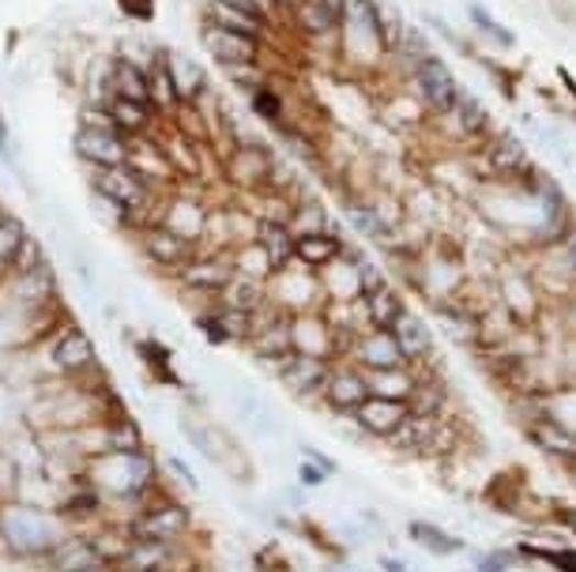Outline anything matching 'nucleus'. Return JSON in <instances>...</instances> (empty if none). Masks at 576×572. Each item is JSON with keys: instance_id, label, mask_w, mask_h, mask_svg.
<instances>
[{"instance_id": "14", "label": "nucleus", "mask_w": 576, "mask_h": 572, "mask_svg": "<svg viewBox=\"0 0 576 572\" xmlns=\"http://www.w3.org/2000/svg\"><path fill=\"white\" fill-rule=\"evenodd\" d=\"M208 208H203L200 197H189V192H174V197L163 200V215L158 223L170 226L174 234L189 237L192 245L208 242Z\"/></svg>"}, {"instance_id": "19", "label": "nucleus", "mask_w": 576, "mask_h": 572, "mask_svg": "<svg viewBox=\"0 0 576 572\" xmlns=\"http://www.w3.org/2000/svg\"><path fill=\"white\" fill-rule=\"evenodd\" d=\"M290 23L306 34L309 42H332L343 31V12H335L328 0H295L290 8Z\"/></svg>"}, {"instance_id": "45", "label": "nucleus", "mask_w": 576, "mask_h": 572, "mask_svg": "<svg viewBox=\"0 0 576 572\" xmlns=\"http://www.w3.org/2000/svg\"><path fill=\"white\" fill-rule=\"evenodd\" d=\"M528 558H543L546 565L557 572H576V550H539V547H520Z\"/></svg>"}, {"instance_id": "5", "label": "nucleus", "mask_w": 576, "mask_h": 572, "mask_svg": "<svg viewBox=\"0 0 576 572\" xmlns=\"http://www.w3.org/2000/svg\"><path fill=\"white\" fill-rule=\"evenodd\" d=\"M234 249H208L197 253L181 271H177V283H181L185 298H200L203 305L219 302V294L234 283Z\"/></svg>"}, {"instance_id": "31", "label": "nucleus", "mask_w": 576, "mask_h": 572, "mask_svg": "<svg viewBox=\"0 0 576 572\" xmlns=\"http://www.w3.org/2000/svg\"><path fill=\"white\" fill-rule=\"evenodd\" d=\"M407 539L414 542V547H422L433 558H456L459 550H464V539L459 535H448L445 527L430 524V520H411L407 524Z\"/></svg>"}, {"instance_id": "11", "label": "nucleus", "mask_w": 576, "mask_h": 572, "mask_svg": "<svg viewBox=\"0 0 576 572\" xmlns=\"http://www.w3.org/2000/svg\"><path fill=\"white\" fill-rule=\"evenodd\" d=\"M200 42H203V49H208L223 68L261 65V57H264V42L250 38V34L223 31V26H215V23H203L200 26Z\"/></svg>"}, {"instance_id": "46", "label": "nucleus", "mask_w": 576, "mask_h": 572, "mask_svg": "<svg viewBox=\"0 0 576 572\" xmlns=\"http://www.w3.org/2000/svg\"><path fill=\"white\" fill-rule=\"evenodd\" d=\"M42 263H49L46 253H42V245L34 242V237H26V242L20 245V253H15V260H12V271H34V268H42Z\"/></svg>"}, {"instance_id": "44", "label": "nucleus", "mask_w": 576, "mask_h": 572, "mask_svg": "<svg viewBox=\"0 0 576 572\" xmlns=\"http://www.w3.org/2000/svg\"><path fill=\"white\" fill-rule=\"evenodd\" d=\"M396 57H403L407 65H411V72H414V68H419L422 60L433 57V46H430V38L419 31V26L407 23V31H403V38H400V53H396Z\"/></svg>"}, {"instance_id": "35", "label": "nucleus", "mask_w": 576, "mask_h": 572, "mask_svg": "<svg viewBox=\"0 0 576 572\" xmlns=\"http://www.w3.org/2000/svg\"><path fill=\"white\" fill-rule=\"evenodd\" d=\"M151 105H155L158 117H174L181 110V94H177V83L170 76V65H166V53L155 57V68H151Z\"/></svg>"}, {"instance_id": "7", "label": "nucleus", "mask_w": 576, "mask_h": 572, "mask_svg": "<svg viewBox=\"0 0 576 572\" xmlns=\"http://www.w3.org/2000/svg\"><path fill=\"white\" fill-rule=\"evenodd\" d=\"M411 83H414V91H419L422 105H427L433 117H448V113L456 110V102H459V91H464V87H459V79L452 76V68L437 57V53L414 68Z\"/></svg>"}, {"instance_id": "33", "label": "nucleus", "mask_w": 576, "mask_h": 572, "mask_svg": "<svg viewBox=\"0 0 576 572\" xmlns=\"http://www.w3.org/2000/svg\"><path fill=\"white\" fill-rule=\"evenodd\" d=\"M448 400V389L441 377L433 373H414V389L407 395V407L411 415H430V418H441V407Z\"/></svg>"}, {"instance_id": "51", "label": "nucleus", "mask_w": 576, "mask_h": 572, "mask_svg": "<svg viewBox=\"0 0 576 572\" xmlns=\"http://www.w3.org/2000/svg\"><path fill=\"white\" fill-rule=\"evenodd\" d=\"M298 474H301V482H309V486H321V482L328 479V474L321 471V468H313V463H301V468H298Z\"/></svg>"}, {"instance_id": "52", "label": "nucleus", "mask_w": 576, "mask_h": 572, "mask_svg": "<svg viewBox=\"0 0 576 572\" xmlns=\"http://www.w3.org/2000/svg\"><path fill=\"white\" fill-rule=\"evenodd\" d=\"M215 4H230V8H245V12H256V15H264L261 8L253 4V0H215ZM264 20H268V15H264Z\"/></svg>"}, {"instance_id": "32", "label": "nucleus", "mask_w": 576, "mask_h": 572, "mask_svg": "<svg viewBox=\"0 0 576 572\" xmlns=\"http://www.w3.org/2000/svg\"><path fill=\"white\" fill-rule=\"evenodd\" d=\"M256 242L264 245V253L276 263V271L295 268V234L287 223H256Z\"/></svg>"}, {"instance_id": "34", "label": "nucleus", "mask_w": 576, "mask_h": 572, "mask_svg": "<svg viewBox=\"0 0 576 572\" xmlns=\"http://www.w3.org/2000/svg\"><path fill=\"white\" fill-rule=\"evenodd\" d=\"M174 542H151V539H132L125 558H121L118 569H166L170 572L174 565Z\"/></svg>"}, {"instance_id": "22", "label": "nucleus", "mask_w": 576, "mask_h": 572, "mask_svg": "<svg viewBox=\"0 0 576 572\" xmlns=\"http://www.w3.org/2000/svg\"><path fill=\"white\" fill-rule=\"evenodd\" d=\"M392 336H396V343H400V350H403L407 366H422V362H430L433 350H437V347H433V332H430L427 316H419V313H411V310H407V313H403V321L392 328Z\"/></svg>"}, {"instance_id": "26", "label": "nucleus", "mask_w": 576, "mask_h": 572, "mask_svg": "<svg viewBox=\"0 0 576 572\" xmlns=\"http://www.w3.org/2000/svg\"><path fill=\"white\" fill-rule=\"evenodd\" d=\"M106 110L113 113V125H118L121 136L136 139V136H151L158 128V113L155 105H144V102H129V99H113Z\"/></svg>"}, {"instance_id": "42", "label": "nucleus", "mask_w": 576, "mask_h": 572, "mask_svg": "<svg viewBox=\"0 0 576 572\" xmlns=\"http://www.w3.org/2000/svg\"><path fill=\"white\" fill-rule=\"evenodd\" d=\"M136 355H140V362L147 366V373L155 377V381H163V384H181L177 381V373L170 369V347H163V343H136Z\"/></svg>"}, {"instance_id": "47", "label": "nucleus", "mask_w": 576, "mask_h": 572, "mask_svg": "<svg viewBox=\"0 0 576 572\" xmlns=\"http://www.w3.org/2000/svg\"><path fill=\"white\" fill-rule=\"evenodd\" d=\"M79 128H102V132H118V125H113V113L106 110V105H91V102H87L84 110H79Z\"/></svg>"}, {"instance_id": "48", "label": "nucleus", "mask_w": 576, "mask_h": 572, "mask_svg": "<svg viewBox=\"0 0 576 572\" xmlns=\"http://www.w3.org/2000/svg\"><path fill=\"white\" fill-rule=\"evenodd\" d=\"M512 565H517V558H512L509 550H490V553H483V558H475L478 572H509Z\"/></svg>"}, {"instance_id": "43", "label": "nucleus", "mask_w": 576, "mask_h": 572, "mask_svg": "<svg viewBox=\"0 0 576 572\" xmlns=\"http://www.w3.org/2000/svg\"><path fill=\"white\" fill-rule=\"evenodd\" d=\"M26 226L20 223L15 215H8V211H0V268H12L15 253H20V245L26 242Z\"/></svg>"}, {"instance_id": "24", "label": "nucleus", "mask_w": 576, "mask_h": 572, "mask_svg": "<svg viewBox=\"0 0 576 572\" xmlns=\"http://www.w3.org/2000/svg\"><path fill=\"white\" fill-rule=\"evenodd\" d=\"M203 23H215V26H223V31L250 34V38L264 42L268 38V23L272 20H264V15H256V12H245V8H230V4H215V0H211Z\"/></svg>"}, {"instance_id": "21", "label": "nucleus", "mask_w": 576, "mask_h": 572, "mask_svg": "<svg viewBox=\"0 0 576 572\" xmlns=\"http://www.w3.org/2000/svg\"><path fill=\"white\" fill-rule=\"evenodd\" d=\"M343 253H347V245H343V237L332 231L324 234H306V237H295V263L306 271H324L332 268L335 260H343Z\"/></svg>"}, {"instance_id": "54", "label": "nucleus", "mask_w": 576, "mask_h": 572, "mask_svg": "<svg viewBox=\"0 0 576 572\" xmlns=\"http://www.w3.org/2000/svg\"><path fill=\"white\" fill-rule=\"evenodd\" d=\"M557 520L569 524V531L576 535V508H557Z\"/></svg>"}, {"instance_id": "18", "label": "nucleus", "mask_w": 576, "mask_h": 572, "mask_svg": "<svg viewBox=\"0 0 576 572\" xmlns=\"http://www.w3.org/2000/svg\"><path fill=\"white\" fill-rule=\"evenodd\" d=\"M407 415H411V407H407V400H388V395H369L366 403H362L358 411H354V422H358L362 429H366L369 437H392L396 429L403 426Z\"/></svg>"}, {"instance_id": "29", "label": "nucleus", "mask_w": 576, "mask_h": 572, "mask_svg": "<svg viewBox=\"0 0 576 572\" xmlns=\"http://www.w3.org/2000/svg\"><path fill=\"white\" fill-rule=\"evenodd\" d=\"M113 99L151 105V68L136 65V60L129 57H118V68H113Z\"/></svg>"}, {"instance_id": "39", "label": "nucleus", "mask_w": 576, "mask_h": 572, "mask_svg": "<svg viewBox=\"0 0 576 572\" xmlns=\"http://www.w3.org/2000/svg\"><path fill=\"white\" fill-rule=\"evenodd\" d=\"M144 448V429L140 422L125 415L118 422H106V452H140Z\"/></svg>"}, {"instance_id": "40", "label": "nucleus", "mask_w": 576, "mask_h": 572, "mask_svg": "<svg viewBox=\"0 0 576 572\" xmlns=\"http://www.w3.org/2000/svg\"><path fill=\"white\" fill-rule=\"evenodd\" d=\"M369 389L374 395H388V400H407L414 389V373L411 366L403 369H380V373H369Z\"/></svg>"}, {"instance_id": "38", "label": "nucleus", "mask_w": 576, "mask_h": 572, "mask_svg": "<svg viewBox=\"0 0 576 572\" xmlns=\"http://www.w3.org/2000/svg\"><path fill=\"white\" fill-rule=\"evenodd\" d=\"M332 218H328L324 204L317 197H298L295 204V215H290V234L295 237H306V234H324L332 231Z\"/></svg>"}, {"instance_id": "20", "label": "nucleus", "mask_w": 576, "mask_h": 572, "mask_svg": "<svg viewBox=\"0 0 576 572\" xmlns=\"http://www.w3.org/2000/svg\"><path fill=\"white\" fill-rule=\"evenodd\" d=\"M354 358L366 373H380V369H403L407 358L396 343L392 332H380V328H369L366 336L354 339Z\"/></svg>"}, {"instance_id": "9", "label": "nucleus", "mask_w": 576, "mask_h": 572, "mask_svg": "<svg viewBox=\"0 0 576 572\" xmlns=\"http://www.w3.org/2000/svg\"><path fill=\"white\" fill-rule=\"evenodd\" d=\"M483 162L490 166V178H498L505 184L524 181V173L535 166V162H531V152H528L524 136H517L512 128H501V132H494V136L486 139Z\"/></svg>"}, {"instance_id": "53", "label": "nucleus", "mask_w": 576, "mask_h": 572, "mask_svg": "<svg viewBox=\"0 0 576 572\" xmlns=\"http://www.w3.org/2000/svg\"><path fill=\"white\" fill-rule=\"evenodd\" d=\"M253 4H256V8H261V12H264V15H268V20H276V15H283V12H279V8H276V0H253Z\"/></svg>"}, {"instance_id": "58", "label": "nucleus", "mask_w": 576, "mask_h": 572, "mask_svg": "<svg viewBox=\"0 0 576 572\" xmlns=\"http://www.w3.org/2000/svg\"><path fill=\"white\" fill-rule=\"evenodd\" d=\"M328 4H332L335 12H343V4H347V0H328Z\"/></svg>"}, {"instance_id": "3", "label": "nucleus", "mask_w": 576, "mask_h": 572, "mask_svg": "<svg viewBox=\"0 0 576 572\" xmlns=\"http://www.w3.org/2000/svg\"><path fill=\"white\" fill-rule=\"evenodd\" d=\"M129 531L132 539H151V542H181L192 531V513L181 505L174 494L163 497L158 490H151L144 497V505L129 516Z\"/></svg>"}, {"instance_id": "57", "label": "nucleus", "mask_w": 576, "mask_h": 572, "mask_svg": "<svg viewBox=\"0 0 576 572\" xmlns=\"http://www.w3.org/2000/svg\"><path fill=\"white\" fill-rule=\"evenodd\" d=\"M113 572H166V569H113Z\"/></svg>"}, {"instance_id": "2", "label": "nucleus", "mask_w": 576, "mask_h": 572, "mask_svg": "<svg viewBox=\"0 0 576 572\" xmlns=\"http://www.w3.org/2000/svg\"><path fill=\"white\" fill-rule=\"evenodd\" d=\"M60 542L57 516L38 508L34 501L15 497L0 505V550L20 561H46V553Z\"/></svg>"}, {"instance_id": "23", "label": "nucleus", "mask_w": 576, "mask_h": 572, "mask_svg": "<svg viewBox=\"0 0 576 572\" xmlns=\"http://www.w3.org/2000/svg\"><path fill=\"white\" fill-rule=\"evenodd\" d=\"M362 305H366L369 328H380V332H392L396 324L403 321V313H407L403 294H400V290H396L392 283H385V287L369 290V294L362 298Z\"/></svg>"}, {"instance_id": "28", "label": "nucleus", "mask_w": 576, "mask_h": 572, "mask_svg": "<svg viewBox=\"0 0 576 572\" xmlns=\"http://www.w3.org/2000/svg\"><path fill=\"white\" fill-rule=\"evenodd\" d=\"M343 218L351 223V231L354 234H362V237H369V242H385L388 245V237H392V226H388V218L380 215V208L374 204H366V200H343Z\"/></svg>"}, {"instance_id": "15", "label": "nucleus", "mask_w": 576, "mask_h": 572, "mask_svg": "<svg viewBox=\"0 0 576 572\" xmlns=\"http://www.w3.org/2000/svg\"><path fill=\"white\" fill-rule=\"evenodd\" d=\"M369 395H374V389H369V377L362 373V369L335 366L332 377H328V384H324V392H321V400H324L328 411H335V415H354Z\"/></svg>"}, {"instance_id": "13", "label": "nucleus", "mask_w": 576, "mask_h": 572, "mask_svg": "<svg viewBox=\"0 0 576 572\" xmlns=\"http://www.w3.org/2000/svg\"><path fill=\"white\" fill-rule=\"evenodd\" d=\"M332 362L328 358H313V355H290L287 362L279 366V384L287 389L290 395H298V400H313V395L324 392L328 377H332Z\"/></svg>"}, {"instance_id": "50", "label": "nucleus", "mask_w": 576, "mask_h": 572, "mask_svg": "<svg viewBox=\"0 0 576 572\" xmlns=\"http://www.w3.org/2000/svg\"><path fill=\"white\" fill-rule=\"evenodd\" d=\"M170 471H174V479H181L185 490H200V479L189 471V463H185L181 456H170Z\"/></svg>"}, {"instance_id": "36", "label": "nucleus", "mask_w": 576, "mask_h": 572, "mask_svg": "<svg viewBox=\"0 0 576 572\" xmlns=\"http://www.w3.org/2000/svg\"><path fill=\"white\" fill-rule=\"evenodd\" d=\"M166 65H170V76L177 83V94H181L185 105H192L197 99L208 94V83H203V72L197 65H192L189 57H181V53H166Z\"/></svg>"}, {"instance_id": "10", "label": "nucleus", "mask_w": 576, "mask_h": 572, "mask_svg": "<svg viewBox=\"0 0 576 572\" xmlns=\"http://www.w3.org/2000/svg\"><path fill=\"white\" fill-rule=\"evenodd\" d=\"M140 249H144V257L155 263L158 271H170V276H177V271L200 253L189 237L174 234L170 226H163V223H151L140 231Z\"/></svg>"}, {"instance_id": "49", "label": "nucleus", "mask_w": 576, "mask_h": 572, "mask_svg": "<svg viewBox=\"0 0 576 572\" xmlns=\"http://www.w3.org/2000/svg\"><path fill=\"white\" fill-rule=\"evenodd\" d=\"M298 448H301V456L313 463V468H321L328 474V479H332V474H340V463H335L332 456H324L321 448H313V445H298Z\"/></svg>"}, {"instance_id": "8", "label": "nucleus", "mask_w": 576, "mask_h": 572, "mask_svg": "<svg viewBox=\"0 0 576 572\" xmlns=\"http://www.w3.org/2000/svg\"><path fill=\"white\" fill-rule=\"evenodd\" d=\"M276 162L279 158L268 152L264 144H237L234 152L223 155V173L226 181H234L242 192H264L272 184V173H276Z\"/></svg>"}, {"instance_id": "6", "label": "nucleus", "mask_w": 576, "mask_h": 572, "mask_svg": "<svg viewBox=\"0 0 576 572\" xmlns=\"http://www.w3.org/2000/svg\"><path fill=\"white\" fill-rule=\"evenodd\" d=\"M46 350H49V366L57 369L60 377H68V381H84V377H99L102 373L91 336L73 328V324L60 328L57 336H49Z\"/></svg>"}, {"instance_id": "27", "label": "nucleus", "mask_w": 576, "mask_h": 572, "mask_svg": "<svg viewBox=\"0 0 576 572\" xmlns=\"http://www.w3.org/2000/svg\"><path fill=\"white\" fill-rule=\"evenodd\" d=\"M528 437H531V441H535L539 448H543V452L557 456V460L576 463V434H569V429H565L554 415L531 422V426H528Z\"/></svg>"}, {"instance_id": "56", "label": "nucleus", "mask_w": 576, "mask_h": 572, "mask_svg": "<svg viewBox=\"0 0 576 572\" xmlns=\"http://www.w3.org/2000/svg\"><path fill=\"white\" fill-rule=\"evenodd\" d=\"M276 8H279V12H290V8H295V0H276Z\"/></svg>"}, {"instance_id": "17", "label": "nucleus", "mask_w": 576, "mask_h": 572, "mask_svg": "<svg viewBox=\"0 0 576 572\" xmlns=\"http://www.w3.org/2000/svg\"><path fill=\"white\" fill-rule=\"evenodd\" d=\"M290 332H295L298 355H313V358H328V362H332L335 350H340V336H335L332 321H328L324 313H295Z\"/></svg>"}, {"instance_id": "4", "label": "nucleus", "mask_w": 576, "mask_h": 572, "mask_svg": "<svg viewBox=\"0 0 576 572\" xmlns=\"http://www.w3.org/2000/svg\"><path fill=\"white\" fill-rule=\"evenodd\" d=\"M91 189L95 192H102V197H110V200H118L121 208H129L132 215H136V226L132 231H144V226H151L155 218L147 215L151 204L158 200V192L163 189H155L144 173H136L132 166H110V170H91Z\"/></svg>"}, {"instance_id": "37", "label": "nucleus", "mask_w": 576, "mask_h": 572, "mask_svg": "<svg viewBox=\"0 0 576 572\" xmlns=\"http://www.w3.org/2000/svg\"><path fill=\"white\" fill-rule=\"evenodd\" d=\"M234 268H237V276H245V279H261V283H268V279H276L279 271H276V263H272V257L264 253V245L256 242H242L234 249Z\"/></svg>"}, {"instance_id": "30", "label": "nucleus", "mask_w": 576, "mask_h": 572, "mask_svg": "<svg viewBox=\"0 0 576 572\" xmlns=\"http://www.w3.org/2000/svg\"><path fill=\"white\" fill-rule=\"evenodd\" d=\"M445 434V426H441V418H430V415H407V422L400 429H396L388 441L396 448H403V452H422V448H433L437 445V437Z\"/></svg>"}, {"instance_id": "41", "label": "nucleus", "mask_w": 576, "mask_h": 572, "mask_svg": "<svg viewBox=\"0 0 576 572\" xmlns=\"http://www.w3.org/2000/svg\"><path fill=\"white\" fill-rule=\"evenodd\" d=\"M250 105L261 121H268V125H276V128H287V102H283V94L272 83H264L261 91H253Z\"/></svg>"}, {"instance_id": "16", "label": "nucleus", "mask_w": 576, "mask_h": 572, "mask_svg": "<svg viewBox=\"0 0 576 572\" xmlns=\"http://www.w3.org/2000/svg\"><path fill=\"white\" fill-rule=\"evenodd\" d=\"M76 155L91 170H110V166H129V136L102 128H79L76 132Z\"/></svg>"}, {"instance_id": "55", "label": "nucleus", "mask_w": 576, "mask_h": 572, "mask_svg": "<svg viewBox=\"0 0 576 572\" xmlns=\"http://www.w3.org/2000/svg\"><path fill=\"white\" fill-rule=\"evenodd\" d=\"M380 569H385V572H407L396 558H380Z\"/></svg>"}, {"instance_id": "12", "label": "nucleus", "mask_w": 576, "mask_h": 572, "mask_svg": "<svg viewBox=\"0 0 576 572\" xmlns=\"http://www.w3.org/2000/svg\"><path fill=\"white\" fill-rule=\"evenodd\" d=\"M49 572H110L113 565L102 558V550L95 547L91 535H60V542L46 553L42 561Z\"/></svg>"}, {"instance_id": "1", "label": "nucleus", "mask_w": 576, "mask_h": 572, "mask_svg": "<svg viewBox=\"0 0 576 572\" xmlns=\"http://www.w3.org/2000/svg\"><path fill=\"white\" fill-rule=\"evenodd\" d=\"M84 479L99 490V497L106 505H132L136 513L144 505V497L155 490V460L147 456V448L140 452H102L87 463Z\"/></svg>"}, {"instance_id": "25", "label": "nucleus", "mask_w": 576, "mask_h": 572, "mask_svg": "<svg viewBox=\"0 0 576 572\" xmlns=\"http://www.w3.org/2000/svg\"><path fill=\"white\" fill-rule=\"evenodd\" d=\"M452 121H456V128L464 132L467 139H490L494 136V117H490V110H486V102L478 99V94L472 91H459V102H456V110L448 113Z\"/></svg>"}, {"instance_id": "59", "label": "nucleus", "mask_w": 576, "mask_h": 572, "mask_svg": "<svg viewBox=\"0 0 576 572\" xmlns=\"http://www.w3.org/2000/svg\"><path fill=\"white\" fill-rule=\"evenodd\" d=\"M332 572H362V569H351V565H340V569H332Z\"/></svg>"}]
</instances>
